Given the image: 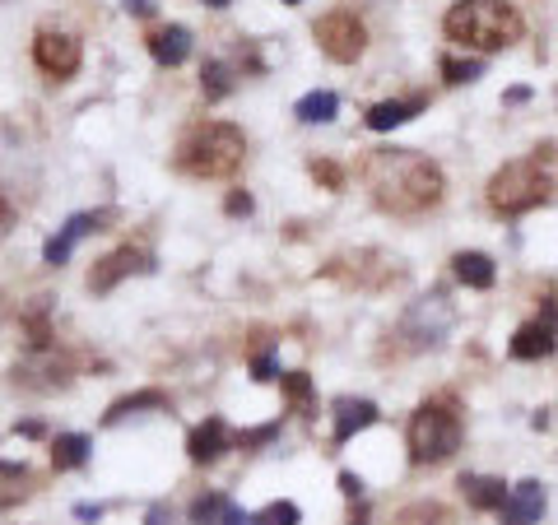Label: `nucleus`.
Listing matches in <instances>:
<instances>
[{
  "mask_svg": "<svg viewBox=\"0 0 558 525\" xmlns=\"http://www.w3.org/2000/svg\"><path fill=\"white\" fill-rule=\"evenodd\" d=\"M451 326H457V307H451V297L447 293H428V297H418V303H410V312L396 326V335H400V344H405L410 354H424V349L447 344Z\"/></svg>",
  "mask_w": 558,
  "mask_h": 525,
  "instance_id": "nucleus-6",
  "label": "nucleus"
},
{
  "mask_svg": "<svg viewBox=\"0 0 558 525\" xmlns=\"http://www.w3.org/2000/svg\"><path fill=\"white\" fill-rule=\"evenodd\" d=\"M252 377H256V381H270V377H279V373H275V358H270V354H260V358L252 363Z\"/></svg>",
  "mask_w": 558,
  "mask_h": 525,
  "instance_id": "nucleus-31",
  "label": "nucleus"
},
{
  "mask_svg": "<svg viewBox=\"0 0 558 525\" xmlns=\"http://www.w3.org/2000/svg\"><path fill=\"white\" fill-rule=\"evenodd\" d=\"M149 410H168V395H163V391H135V395H121L117 405L102 414V428H117V424H126V418H135V414H149Z\"/></svg>",
  "mask_w": 558,
  "mask_h": 525,
  "instance_id": "nucleus-18",
  "label": "nucleus"
},
{
  "mask_svg": "<svg viewBox=\"0 0 558 525\" xmlns=\"http://www.w3.org/2000/svg\"><path fill=\"white\" fill-rule=\"evenodd\" d=\"M558 349V307H554V297L545 303V317H535V321H526L512 335V344H508V354L517 358V363H535V358H549Z\"/></svg>",
  "mask_w": 558,
  "mask_h": 525,
  "instance_id": "nucleus-10",
  "label": "nucleus"
},
{
  "mask_svg": "<svg viewBox=\"0 0 558 525\" xmlns=\"http://www.w3.org/2000/svg\"><path fill=\"white\" fill-rule=\"evenodd\" d=\"M418 112H424V98H391V102L368 108V126L373 131H396V126H405V121H414Z\"/></svg>",
  "mask_w": 558,
  "mask_h": 525,
  "instance_id": "nucleus-19",
  "label": "nucleus"
},
{
  "mask_svg": "<svg viewBox=\"0 0 558 525\" xmlns=\"http://www.w3.org/2000/svg\"><path fill=\"white\" fill-rule=\"evenodd\" d=\"M299 521H303V512L293 502H270L266 512L252 516V525H299Z\"/></svg>",
  "mask_w": 558,
  "mask_h": 525,
  "instance_id": "nucleus-28",
  "label": "nucleus"
},
{
  "mask_svg": "<svg viewBox=\"0 0 558 525\" xmlns=\"http://www.w3.org/2000/svg\"><path fill=\"white\" fill-rule=\"evenodd\" d=\"M102 219H108V215H70V219L61 223V233L43 247V260H47V266H65L70 252H75L89 233H98V229H102Z\"/></svg>",
  "mask_w": 558,
  "mask_h": 525,
  "instance_id": "nucleus-14",
  "label": "nucleus"
},
{
  "mask_svg": "<svg viewBox=\"0 0 558 525\" xmlns=\"http://www.w3.org/2000/svg\"><path fill=\"white\" fill-rule=\"evenodd\" d=\"M149 57L159 65H182L191 57V33L182 24H168L159 33H149Z\"/></svg>",
  "mask_w": 558,
  "mask_h": 525,
  "instance_id": "nucleus-16",
  "label": "nucleus"
},
{
  "mask_svg": "<svg viewBox=\"0 0 558 525\" xmlns=\"http://www.w3.org/2000/svg\"><path fill=\"white\" fill-rule=\"evenodd\" d=\"M10 223H14V209H10V200H5V196H0V237L10 233Z\"/></svg>",
  "mask_w": 558,
  "mask_h": 525,
  "instance_id": "nucleus-34",
  "label": "nucleus"
},
{
  "mask_svg": "<svg viewBox=\"0 0 558 525\" xmlns=\"http://www.w3.org/2000/svg\"><path fill=\"white\" fill-rule=\"evenodd\" d=\"M442 33L457 47H470V51H502L521 42V14L508 5V0H457L442 20Z\"/></svg>",
  "mask_w": 558,
  "mask_h": 525,
  "instance_id": "nucleus-2",
  "label": "nucleus"
},
{
  "mask_svg": "<svg viewBox=\"0 0 558 525\" xmlns=\"http://www.w3.org/2000/svg\"><path fill=\"white\" fill-rule=\"evenodd\" d=\"M229 447H238V437L229 432L223 418H205V424H196V428H191V437H186V456L196 465H215Z\"/></svg>",
  "mask_w": 558,
  "mask_h": 525,
  "instance_id": "nucleus-12",
  "label": "nucleus"
},
{
  "mask_svg": "<svg viewBox=\"0 0 558 525\" xmlns=\"http://www.w3.org/2000/svg\"><path fill=\"white\" fill-rule=\"evenodd\" d=\"M354 525H368V521H354Z\"/></svg>",
  "mask_w": 558,
  "mask_h": 525,
  "instance_id": "nucleus-41",
  "label": "nucleus"
},
{
  "mask_svg": "<svg viewBox=\"0 0 558 525\" xmlns=\"http://www.w3.org/2000/svg\"><path fill=\"white\" fill-rule=\"evenodd\" d=\"M545 506H549L545 484H539V479H521L508 493V502H502V525H535L539 516H545Z\"/></svg>",
  "mask_w": 558,
  "mask_h": 525,
  "instance_id": "nucleus-13",
  "label": "nucleus"
},
{
  "mask_svg": "<svg viewBox=\"0 0 558 525\" xmlns=\"http://www.w3.org/2000/svg\"><path fill=\"white\" fill-rule=\"evenodd\" d=\"M89 437H84V432H61L57 437V442H51V465H57V469H80L84 461H89Z\"/></svg>",
  "mask_w": 558,
  "mask_h": 525,
  "instance_id": "nucleus-22",
  "label": "nucleus"
},
{
  "mask_svg": "<svg viewBox=\"0 0 558 525\" xmlns=\"http://www.w3.org/2000/svg\"><path fill=\"white\" fill-rule=\"evenodd\" d=\"M131 274H154V256L145 247H117V252H108L102 260H94L89 293H112L121 279H131Z\"/></svg>",
  "mask_w": 558,
  "mask_h": 525,
  "instance_id": "nucleus-9",
  "label": "nucleus"
},
{
  "mask_svg": "<svg viewBox=\"0 0 558 525\" xmlns=\"http://www.w3.org/2000/svg\"><path fill=\"white\" fill-rule=\"evenodd\" d=\"M247 159V135L233 121H205L191 126L178 145V168L186 178H233Z\"/></svg>",
  "mask_w": 558,
  "mask_h": 525,
  "instance_id": "nucleus-3",
  "label": "nucleus"
},
{
  "mask_svg": "<svg viewBox=\"0 0 558 525\" xmlns=\"http://www.w3.org/2000/svg\"><path fill=\"white\" fill-rule=\"evenodd\" d=\"M284 5H299V0H284Z\"/></svg>",
  "mask_w": 558,
  "mask_h": 525,
  "instance_id": "nucleus-40",
  "label": "nucleus"
},
{
  "mask_svg": "<svg viewBox=\"0 0 558 525\" xmlns=\"http://www.w3.org/2000/svg\"><path fill=\"white\" fill-rule=\"evenodd\" d=\"M442 75H447V84H475L484 75V61H457V57H447L442 61Z\"/></svg>",
  "mask_w": 558,
  "mask_h": 525,
  "instance_id": "nucleus-29",
  "label": "nucleus"
},
{
  "mask_svg": "<svg viewBox=\"0 0 558 525\" xmlns=\"http://www.w3.org/2000/svg\"><path fill=\"white\" fill-rule=\"evenodd\" d=\"M312 178H322L330 191H340V182H344V172L336 168V163H312Z\"/></svg>",
  "mask_w": 558,
  "mask_h": 525,
  "instance_id": "nucleus-30",
  "label": "nucleus"
},
{
  "mask_svg": "<svg viewBox=\"0 0 558 525\" xmlns=\"http://www.w3.org/2000/svg\"><path fill=\"white\" fill-rule=\"evenodd\" d=\"M172 516H168V506H149V525H168Z\"/></svg>",
  "mask_w": 558,
  "mask_h": 525,
  "instance_id": "nucleus-37",
  "label": "nucleus"
},
{
  "mask_svg": "<svg viewBox=\"0 0 558 525\" xmlns=\"http://www.w3.org/2000/svg\"><path fill=\"white\" fill-rule=\"evenodd\" d=\"M75 516H80V521H98V516H102V506H89V502H80V506H75Z\"/></svg>",
  "mask_w": 558,
  "mask_h": 525,
  "instance_id": "nucleus-36",
  "label": "nucleus"
},
{
  "mask_svg": "<svg viewBox=\"0 0 558 525\" xmlns=\"http://www.w3.org/2000/svg\"><path fill=\"white\" fill-rule=\"evenodd\" d=\"M201 89H205V98H229L233 94V70L223 61H209L201 70Z\"/></svg>",
  "mask_w": 558,
  "mask_h": 525,
  "instance_id": "nucleus-26",
  "label": "nucleus"
},
{
  "mask_svg": "<svg viewBox=\"0 0 558 525\" xmlns=\"http://www.w3.org/2000/svg\"><path fill=\"white\" fill-rule=\"evenodd\" d=\"M247 209H252V200L242 196V191H233V196H229V215H247Z\"/></svg>",
  "mask_w": 558,
  "mask_h": 525,
  "instance_id": "nucleus-35",
  "label": "nucleus"
},
{
  "mask_svg": "<svg viewBox=\"0 0 558 525\" xmlns=\"http://www.w3.org/2000/svg\"><path fill=\"white\" fill-rule=\"evenodd\" d=\"M126 10H131V14H149L154 0H126Z\"/></svg>",
  "mask_w": 558,
  "mask_h": 525,
  "instance_id": "nucleus-38",
  "label": "nucleus"
},
{
  "mask_svg": "<svg viewBox=\"0 0 558 525\" xmlns=\"http://www.w3.org/2000/svg\"><path fill=\"white\" fill-rule=\"evenodd\" d=\"M396 525H451V512L442 502H414L396 516Z\"/></svg>",
  "mask_w": 558,
  "mask_h": 525,
  "instance_id": "nucleus-25",
  "label": "nucleus"
},
{
  "mask_svg": "<svg viewBox=\"0 0 558 525\" xmlns=\"http://www.w3.org/2000/svg\"><path fill=\"white\" fill-rule=\"evenodd\" d=\"M549 172L539 168L535 159H517V163H502L494 178H488V205L498 209V215H531L535 205L549 200Z\"/></svg>",
  "mask_w": 558,
  "mask_h": 525,
  "instance_id": "nucleus-5",
  "label": "nucleus"
},
{
  "mask_svg": "<svg viewBox=\"0 0 558 525\" xmlns=\"http://www.w3.org/2000/svg\"><path fill=\"white\" fill-rule=\"evenodd\" d=\"M451 270H457V279L465 289H494V279H498L494 260H488L484 252H461L457 260H451Z\"/></svg>",
  "mask_w": 558,
  "mask_h": 525,
  "instance_id": "nucleus-21",
  "label": "nucleus"
},
{
  "mask_svg": "<svg viewBox=\"0 0 558 525\" xmlns=\"http://www.w3.org/2000/svg\"><path fill=\"white\" fill-rule=\"evenodd\" d=\"M377 424V405L373 400H336V447H344L354 432Z\"/></svg>",
  "mask_w": 558,
  "mask_h": 525,
  "instance_id": "nucleus-15",
  "label": "nucleus"
},
{
  "mask_svg": "<svg viewBox=\"0 0 558 525\" xmlns=\"http://www.w3.org/2000/svg\"><path fill=\"white\" fill-rule=\"evenodd\" d=\"M219 525H252V516H247V512H238V506L229 502V512H223V521H219Z\"/></svg>",
  "mask_w": 558,
  "mask_h": 525,
  "instance_id": "nucleus-33",
  "label": "nucleus"
},
{
  "mask_svg": "<svg viewBox=\"0 0 558 525\" xmlns=\"http://www.w3.org/2000/svg\"><path fill=\"white\" fill-rule=\"evenodd\" d=\"M33 61H38L43 75L51 80H70L84 61V47L75 33H61V28H43L38 38H33Z\"/></svg>",
  "mask_w": 558,
  "mask_h": 525,
  "instance_id": "nucleus-8",
  "label": "nucleus"
},
{
  "mask_svg": "<svg viewBox=\"0 0 558 525\" xmlns=\"http://www.w3.org/2000/svg\"><path fill=\"white\" fill-rule=\"evenodd\" d=\"M312 38H317V47L326 51L330 61H359L363 57V47H368V28H363L359 14H349V10H330L317 20V28H312Z\"/></svg>",
  "mask_w": 558,
  "mask_h": 525,
  "instance_id": "nucleus-7",
  "label": "nucleus"
},
{
  "mask_svg": "<svg viewBox=\"0 0 558 525\" xmlns=\"http://www.w3.org/2000/svg\"><path fill=\"white\" fill-rule=\"evenodd\" d=\"M340 493H344V498H359V493H363V479L344 469V475H340Z\"/></svg>",
  "mask_w": 558,
  "mask_h": 525,
  "instance_id": "nucleus-32",
  "label": "nucleus"
},
{
  "mask_svg": "<svg viewBox=\"0 0 558 525\" xmlns=\"http://www.w3.org/2000/svg\"><path fill=\"white\" fill-rule=\"evenodd\" d=\"M279 387L289 391L293 410H303V414L317 410V391H312V377L307 373H279Z\"/></svg>",
  "mask_w": 558,
  "mask_h": 525,
  "instance_id": "nucleus-24",
  "label": "nucleus"
},
{
  "mask_svg": "<svg viewBox=\"0 0 558 525\" xmlns=\"http://www.w3.org/2000/svg\"><path fill=\"white\" fill-rule=\"evenodd\" d=\"M223 512H229V498H223V493H205V498L191 502V525H219Z\"/></svg>",
  "mask_w": 558,
  "mask_h": 525,
  "instance_id": "nucleus-27",
  "label": "nucleus"
},
{
  "mask_svg": "<svg viewBox=\"0 0 558 525\" xmlns=\"http://www.w3.org/2000/svg\"><path fill=\"white\" fill-rule=\"evenodd\" d=\"M205 5H209V10H223V5H233V0H205Z\"/></svg>",
  "mask_w": 558,
  "mask_h": 525,
  "instance_id": "nucleus-39",
  "label": "nucleus"
},
{
  "mask_svg": "<svg viewBox=\"0 0 558 525\" xmlns=\"http://www.w3.org/2000/svg\"><path fill=\"white\" fill-rule=\"evenodd\" d=\"M461 493H465V502L475 506V512H494V506L508 502V488H502V479H494V475H465Z\"/></svg>",
  "mask_w": 558,
  "mask_h": 525,
  "instance_id": "nucleus-20",
  "label": "nucleus"
},
{
  "mask_svg": "<svg viewBox=\"0 0 558 525\" xmlns=\"http://www.w3.org/2000/svg\"><path fill=\"white\" fill-rule=\"evenodd\" d=\"M70 377H75L70 373V358L51 354L47 344L33 358H24L20 367H14V387H28V391H57V387H65Z\"/></svg>",
  "mask_w": 558,
  "mask_h": 525,
  "instance_id": "nucleus-11",
  "label": "nucleus"
},
{
  "mask_svg": "<svg viewBox=\"0 0 558 525\" xmlns=\"http://www.w3.org/2000/svg\"><path fill=\"white\" fill-rule=\"evenodd\" d=\"M299 121H307V126H326V121H336V112H340V98L330 94V89H317V94H307V98H299Z\"/></svg>",
  "mask_w": 558,
  "mask_h": 525,
  "instance_id": "nucleus-23",
  "label": "nucleus"
},
{
  "mask_svg": "<svg viewBox=\"0 0 558 525\" xmlns=\"http://www.w3.org/2000/svg\"><path fill=\"white\" fill-rule=\"evenodd\" d=\"M33 469L28 465H14V461H0V512H10V506H20L33 498Z\"/></svg>",
  "mask_w": 558,
  "mask_h": 525,
  "instance_id": "nucleus-17",
  "label": "nucleus"
},
{
  "mask_svg": "<svg viewBox=\"0 0 558 525\" xmlns=\"http://www.w3.org/2000/svg\"><path fill=\"white\" fill-rule=\"evenodd\" d=\"M363 182H368L373 200L400 219H418L442 200V168L418 149H377L363 163Z\"/></svg>",
  "mask_w": 558,
  "mask_h": 525,
  "instance_id": "nucleus-1",
  "label": "nucleus"
},
{
  "mask_svg": "<svg viewBox=\"0 0 558 525\" xmlns=\"http://www.w3.org/2000/svg\"><path fill=\"white\" fill-rule=\"evenodd\" d=\"M410 461L414 465H442L457 456L461 447V414L451 405H438V400H428V405H418L414 418H410Z\"/></svg>",
  "mask_w": 558,
  "mask_h": 525,
  "instance_id": "nucleus-4",
  "label": "nucleus"
},
{
  "mask_svg": "<svg viewBox=\"0 0 558 525\" xmlns=\"http://www.w3.org/2000/svg\"><path fill=\"white\" fill-rule=\"evenodd\" d=\"M0 312H5V303H0Z\"/></svg>",
  "mask_w": 558,
  "mask_h": 525,
  "instance_id": "nucleus-42",
  "label": "nucleus"
}]
</instances>
